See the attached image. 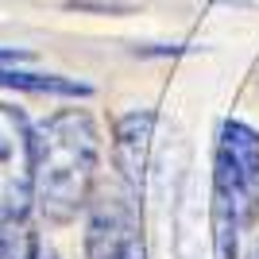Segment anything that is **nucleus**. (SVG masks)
Returning a JSON list of instances; mask_svg holds the SVG:
<instances>
[{"mask_svg": "<svg viewBox=\"0 0 259 259\" xmlns=\"http://www.w3.org/2000/svg\"><path fill=\"white\" fill-rule=\"evenodd\" d=\"M101 136L85 108H62L35 132V209L51 225L74 221L97 190Z\"/></svg>", "mask_w": 259, "mask_h": 259, "instance_id": "nucleus-1", "label": "nucleus"}, {"mask_svg": "<svg viewBox=\"0 0 259 259\" xmlns=\"http://www.w3.org/2000/svg\"><path fill=\"white\" fill-rule=\"evenodd\" d=\"M259 205V132L244 120H225L213 151L209 236L213 259H240L244 228Z\"/></svg>", "mask_w": 259, "mask_h": 259, "instance_id": "nucleus-2", "label": "nucleus"}, {"mask_svg": "<svg viewBox=\"0 0 259 259\" xmlns=\"http://www.w3.org/2000/svg\"><path fill=\"white\" fill-rule=\"evenodd\" d=\"M136 190L124 182H105L85 205V259H147L143 217Z\"/></svg>", "mask_w": 259, "mask_h": 259, "instance_id": "nucleus-3", "label": "nucleus"}, {"mask_svg": "<svg viewBox=\"0 0 259 259\" xmlns=\"http://www.w3.org/2000/svg\"><path fill=\"white\" fill-rule=\"evenodd\" d=\"M35 209V132L16 105L0 101V217Z\"/></svg>", "mask_w": 259, "mask_h": 259, "instance_id": "nucleus-4", "label": "nucleus"}, {"mask_svg": "<svg viewBox=\"0 0 259 259\" xmlns=\"http://www.w3.org/2000/svg\"><path fill=\"white\" fill-rule=\"evenodd\" d=\"M151 132H155V112L136 108L116 120V140H112V159H116L120 182L143 194L147 186V155H151Z\"/></svg>", "mask_w": 259, "mask_h": 259, "instance_id": "nucleus-5", "label": "nucleus"}, {"mask_svg": "<svg viewBox=\"0 0 259 259\" xmlns=\"http://www.w3.org/2000/svg\"><path fill=\"white\" fill-rule=\"evenodd\" d=\"M0 89H23V93H54V97H89L85 81L58 74H31V70H0Z\"/></svg>", "mask_w": 259, "mask_h": 259, "instance_id": "nucleus-6", "label": "nucleus"}, {"mask_svg": "<svg viewBox=\"0 0 259 259\" xmlns=\"http://www.w3.org/2000/svg\"><path fill=\"white\" fill-rule=\"evenodd\" d=\"M20 58H27L23 51H12V47H0V66L4 62H20Z\"/></svg>", "mask_w": 259, "mask_h": 259, "instance_id": "nucleus-7", "label": "nucleus"}, {"mask_svg": "<svg viewBox=\"0 0 259 259\" xmlns=\"http://www.w3.org/2000/svg\"><path fill=\"white\" fill-rule=\"evenodd\" d=\"M248 259H259V240L251 244V251H248Z\"/></svg>", "mask_w": 259, "mask_h": 259, "instance_id": "nucleus-8", "label": "nucleus"}, {"mask_svg": "<svg viewBox=\"0 0 259 259\" xmlns=\"http://www.w3.org/2000/svg\"><path fill=\"white\" fill-rule=\"evenodd\" d=\"M35 259H54V255H51V251H43V248H39V255H35Z\"/></svg>", "mask_w": 259, "mask_h": 259, "instance_id": "nucleus-9", "label": "nucleus"}]
</instances>
